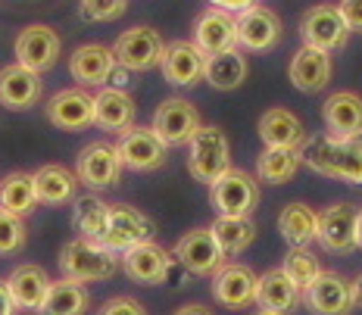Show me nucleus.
<instances>
[{
	"label": "nucleus",
	"mask_w": 362,
	"mask_h": 315,
	"mask_svg": "<svg viewBox=\"0 0 362 315\" xmlns=\"http://www.w3.org/2000/svg\"><path fill=\"white\" fill-rule=\"evenodd\" d=\"M300 160L325 178L362 184V141H334L328 134H309L300 144Z\"/></svg>",
	"instance_id": "obj_1"
},
{
	"label": "nucleus",
	"mask_w": 362,
	"mask_h": 315,
	"mask_svg": "<svg viewBox=\"0 0 362 315\" xmlns=\"http://www.w3.org/2000/svg\"><path fill=\"white\" fill-rule=\"evenodd\" d=\"M59 272H63V278L78 284L107 281L119 272V253H112L110 246L97 241H88V237H75L59 253Z\"/></svg>",
	"instance_id": "obj_2"
},
{
	"label": "nucleus",
	"mask_w": 362,
	"mask_h": 315,
	"mask_svg": "<svg viewBox=\"0 0 362 315\" xmlns=\"http://www.w3.org/2000/svg\"><path fill=\"white\" fill-rule=\"evenodd\" d=\"M231 169V147L222 129L200 125L197 134L187 141V172L194 182L213 184Z\"/></svg>",
	"instance_id": "obj_3"
},
{
	"label": "nucleus",
	"mask_w": 362,
	"mask_h": 315,
	"mask_svg": "<svg viewBox=\"0 0 362 315\" xmlns=\"http://www.w3.org/2000/svg\"><path fill=\"white\" fill-rule=\"evenodd\" d=\"M209 200L218 215L250 219V213L259 206V182L244 169H228L218 182L209 184Z\"/></svg>",
	"instance_id": "obj_4"
},
{
	"label": "nucleus",
	"mask_w": 362,
	"mask_h": 315,
	"mask_svg": "<svg viewBox=\"0 0 362 315\" xmlns=\"http://www.w3.org/2000/svg\"><path fill=\"white\" fill-rule=\"evenodd\" d=\"M112 57H116V66L125 72H147L153 66H160V59L165 54V41L156 28L147 25H134L122 32L112 44Z\"/></svg>",
	"instance_id": "obj_5"
},
{
	"label": "nucleus",
	"mask_w": 362,
	"mask_h": 315,
	"mask_svg": "<svg viewBox=\"0 0 362 315\" xmlns=\"http://www.w3.org/2000/svg\"><path fill=\"white\" fill-rule=\"evenodd\" d=\"M300 37H303V47H315L331 54V50L346 44L350 28H346V22L341 19L334 4H315L300 19Z\"/></svg>",
	"instance_id": "obj_6"
},
{
	"label": "nucleus",
	"mask_w": 362,
	"mask_h": 315,
	"mask_svg": "<svg viewBox=\"0 0 362 315\" xmlns=\"http://www.w3.org/2000/svg\"><path fill=\"white\" fill-rule=\"evenodd\" d=\"M200 129V112L191 100H181V97H169L163 100L153 112V125L150 131L163 141L165 147H181L197 134Z\"/></svg>",
	"instance_id": "obj_7"
},
{
	"label": "nucleus",
	"mask_w": 362,
	"mask_h": 315,
	"mask_svg": "<svg viewBox=\"0 0 362 315\" xmlns=\"http://www.w3.org/2000/svg\"><path fill=\"white\" fill-rule=\"evenodd\" d=\"M300 299L313 315H350L356 309L350 281L337 272H319V278L300 290Z\"/></svg>",
	"instance_id": "obj_8"
},
{
	"label": "nucleus",
	"mask_w": 362,
	"mask_h": 315,
	"mask_svg": "<svg viewBox=\"0 0 362 315\" xmlns=\"http://www.w3.org/2000/svg\"><path fill=\"white\" fill-rule=\"evenodd\" d=\"M153 241V222L147 219L141 209L116 203L110 206L107 215V231H103V246H110L112 253H125L138 244Z\"/></svg>",
	"instance_id": "obj_9"
},
{
	"label": "nucleus",
	"mask_w": 362,
	"mask_h": 315,
	"mask_svg": "<svg viewBox=\"0 0 362 315\" xmlns=\"http://www.w3.org/2000/svg\"><path fill=\"white\" fill-rule=\"evenodd\" d=\"M235 28H238V44L250 54H266V50H275L281 44L284 25L281 19L275 16L266 6H247L235 16Z\"/></svg>",
	"instance_id": "obj_10"
},
{
	"label": "nucleus",
	"mask_w": 362,
	"mask_h": 315,
	"mask_svg": "<svg viewBox=\"0 0 362 315\" xmlns=\"http://www.w3.org/2000/svg\"><path fill=\"white\" fill-rule=\"evenodd\" d=\"M59 50H63L59 35L50 25H41V22L37 25H25L16 37V63L35 75L54 69Z\"/></svg>",
	"instance_id": "obj_11"
},
{
	"label": "nucleus",
	"mask_w": 362,
	"mask_h": 315,
	"mask_svg": "<svg viewBox=\"0 0 362 315\" xmlns=\"http://www.w3.org/2000/svg\"><path fill=\"white\" fill-rule=\"evenodd\" d=\"M116 153H119V162H122V169L153 172V169H160L163 162H165V153H169V147H165L150 129L132 125L128 131L119 134Z\"/></svg>",
	"instance_id": "obj_12"
},
{
	"label": "nucleus",
	"mask_w": 362,
	"mask_h": 315,
	"mask_svg": "<svg viewBox=\"0 0 362 315\" xmlns=\"http://www.w3.org/2000/svg\"><path fill=\"white\" fill-rule=\"evenodd\" d=\"M172 259H178L191 275H216L225 266V253L218 250L209 228H191L178 237Z\"/></svg>",
	"instance_id": "obj_13"
},
{
	"label": "nucleus",
	"mask_w": 362,
	"mask_h": 315,
	"mask_svg": "<svg viewBox=\"0 0 362 315\" xmlns=\"http://www.w3.org/2000/svg\"><path fill=\"white\" fill-rule=\"evenodd\" d=\"M75 178L88 187H112L122 178V162H119L116 144H107V141H94L78 153L75 160Z\"/></svg>",
	"instance_id": "obj_14"
},
{
	"label": "nucleus",
	"mask_w": 362,
	"mask_h": 315,
	"mask_svg": "<svg viewBox=\"0 0 362 315\" xmlns=\"http://www.w3.org/2000/svg\"><path fill=\"white\" fill-rule=\"evenodd\" d=\"M356 219L359 206L353 203H334L325 213H319V231L315 241L325 246L328 253H353L359 246L356 241Z\"/></svg>",
	"instance_id": "obj_15"
},
{
	"label": "nucleus",
	"mask_w": 362,
	"mask_h": 315,
	"mask_svg": "<svg viewBox=\"0 0 362 315\" xmlns=\"http://www.w3.org/2000/svg\"><path fill=\"white\" fill-rule=\"evenodd\" d=\"M194 47L200 50L203 57H213V54H225V50H235L238 47V28H235V16L225 10H203L197 22H194Z\"/></svg>",
	"instance_id": "obj_16"
},
{
	"label": "nucleus",
	"mask_w": 362,
	"mask_h": 315,
	"mask_svg": "<svg viewBox=\"0 0 362 315\" xmlns=\"http://www.w3.org/2000/svg\"><path fill=\"white\" fill-rule=\"evenodd\" d=\"M325 134L334 141H362V97L353 91L331 94L322 107Z\"/></svg>",
	"instance_id": "obj_17"
},
{
	"label": "nucleus",
	"mask_w": 362,
	"mask_h": 315,
	"mask_svg": "<svg viewBox=\"0 0 362 315\" xmlns=\"http://www.w3.org/2000/svg\"><path fill=\"white\" fill-rule=\"evenodd\" d=\"M47 122L59 131H81L94 125V97L81 88H66L50 97L47 103Z\"/></svg>",
	"instance_id": "obj_18"
},
{
	"label": "nucleus",
	"mask_w": 362,
	"mask_h": 315,
	"mask_svg": "<svg viewBox=\"0 0 362 315\" xmlns=\"http://www.w3.org/2000/svg\"><path fill=\"white\" fill-rule=\"evenodd\" d=\"M172 262H175L172 253L165 250V246L153 244V241L138 244V246H132V250L122 253L125 275L138 284H163L172 272Z\"/></svg>",
	"instance_id": "obj_19"
},
{
	"label": "nucleus",
	"mask_w": 362,
	"mask_h": 315,
	"mask_svg": "<svg viewBox=\"0 0 362 315\" xmlns=\"http://www.w3.org/2000/svg\"><path fill=\"white\" fill-rule=\"evenodd\" d=\"M213 297L225 309H244V306H250L256 297V272L250 266H240V262L222 266L213 275Z\"/></svg>",
	"instance_id": "obj_20"
},
{
	"label": "nucleus",
	"mask_w": 362,
	"mask_h": 315,
	"mask_svg": "<svg viewBox=\"0 0 362 315\" xmlns=\"http://www.w3.org/2000/svg\"><path fill=\"white\" fill-rule=\"evenodd\" d=\"M203 63H206V57H203L191 41H172V44H165L160 69L169 85L191 88V85H197V81H203Z\"/></svg>",
	"instance_id": "obj_21"
},
{
	"label": "nucleus",
	"mask_w": 362,
	"mask_h": 315,
	"mask_svg": "<svg viewBox=\"0 0 362 315\" xmlns=\"http://www.w3.org/2000/svg\"><path fill=\"white\" fill-rule=\"evenodd\" d=\"M69 72L81 88H100L116 72V57L103 44H81L69 59Z\"/></svg>",
	"instance_id": "obj_22"
},
{
	"label": "nucleus",
	"mask_w": 362,
	"mask_h": 315,
	"mask_svg": "<svg viewBox=\"0 0 362 315\" xmlns=\"http://www.w3.org/2000/svg\"><path fill=\"white\" fill-rule=\"evenodd\" d=\"M41 75L22 69L19 63L0 69V107L6 109H28L41 100Z\"/></svg>",
	"instance_id": "obj_23"
},
{
	"label": "nucleus",
	"mask_w": 362,
	"mask_h": 315,
	"mask_svg": "<svg viewBox=\"0 0 362 315\" xmlns=\"http://www.w3.org/2000/svg\"><path fill=\"white\" fill-rule=\"evenodd\" d=\"M291 85L303 94H315L331 81V54L315 47H300L291 59Z\"/></svg>",
	"instance_id": "obj_24"
},
{
	"label": "nucleus",
	"mask_w": 362,
	"mask_h": 315,
	"mask_svg": "<svg viewBox=\"0 0 362 315\" xmlns=\"http://www.w3.org/2000/svg\"><path fill=\"white\" fill-rule=\"evenodd\" d=\"M4 284H6V290H10L16 309L37 312V309H41V303H44V297H47L50 278H47V272H44L41 266H32V262H25V266L13 268L10 278H6Z\"/></svg>",
	"instance_id": "obj_25"
},
{
	"label": "nucleus",
	"mask_w": 362,
	"mask_h": 315,
	"mask_svg": "<svg viewBox=\"0 0 362 315\" xmlns=\"http://www.w3.org/2000/svg\"><path fill=\"white\" fill-rule=\"evenodd\" d=\"M253 303H259V309H266V312L288 315L291 309H297V303H300V287L281 272V268H269L266 275L256 278Z\"/></svg>",
	"instance_id": "obj_26"
},
{
	"label": "nucleus",
	"mask_w": 362,
	"mask_h": 315,
	"mask_svg": "<svg viewBox=\"0 0 362 315\" xmlns=\"http://www.w3.org/2000/svg\"><path fill=\"white\" fill-rule=\"evenodd\" d=\"M94 125L103 131H128L134 125V100L119 88H100L94 97Z\"/></svg>",
	"instance_id": "obj_27"
},
{
	"label": "nucleus",
	"mask_w": 362,
	"mask_h": 315,
	"mask_svg": "<svg viewBox=\"0 0 362 315\" xmlns=\"http://www.w3.org/2000/svg\"><path fill=\"white\" fill-rule=\"evenodd\" d=\"M259 138L266 147H300L306 141L303 122L284 107H272L259 116Z\"/></svg>",
	"instance_id": "obj_28"
},
{
	"label": "nucleus",
	"mask_w": 362,
	"mask_h": 315,
	"mask_svg": "<svg viewBox=\"0 0 362 315\" xmlns=\"http://www.w3.org/2000/svg\"><path fill=\"white\" fill-rule=\"evenodd\" d=\"M35 194H37V203H47V206H63L75 200V187H78V178L75 172H69L66 166H41L35 172Z\"/></svg>",
	"instance_id": "obj_29"
},
{
	"label": "nucleus",
	"mask_w": 362,
	"mask_h": 315,
	"mask_svg": "<svg viewBox=\"0 0 362 315\" xmlns=\"http://www.w3.org/2000/svg\"><path fill=\"white\" fill-rule=\"evenodd\" d=\"M278 231L291 244V250H309L319 231V213L306 203H291L278 215Z\"/></svg>",
	"instance_id": "obj_30"
},
{
	"label": "nucleus",
	"mask_w": 362,
	"mask_h": 315,
	"mask_svg": "<svg viewBox=\"0 0 362 315\" xmlns=\"http://www.w3.org/2000/svg\"><path fill=\"white\" fill-rule=\"evenodd\" d=\"M247 59L235 50H225V54H213L203 63V81H209V88L216 91H235L247 81Z\"/></svg>",
	"instance_id": "obj_31"
},
{
	"label": "nucleus",
	"mask_w": 362,
	"mask_h": 315,
	"mask_svg": "<svg viewBox=\"0 0 362 315\" xmlns=\"http://www.w3.org/2000/svg\"><path fill=\"white\" fill-rule=\"evenodd\" d=\"M88 303H90V297H88L85 284L63 278V281H50L47 297H44L37 312L41 315H85Z\"/></svg>",
	"instance_id": "obj_32"
},
{
	"label": "nucleus",
	"mask_w": 362,
	"mask_h": 315,
	"mask_svg": "<svg viewBox=\"0 0 362 315\" xmlns=\"http://www.w3.org/2000/svg\"><path fill=\"white\" fill-rule=\"evenodd\" d=\"M300 166H303L300 147H266L256 160V175H259V182L284 184L297 175Z\"/></svg>",
	"instance_id": "obj_33"
},
{
	"label": "nucleus",
	"mask_w": 362,
	"mask_h": 315,
	"mask_svg": "<svg viewBox=\"0 0 362 315\" xmlns=\"http://www.w3.org/2000/svg\"><path fill=\"white\" fill-rule=\"evenodd\" d=\"M37 206V194H35V178L28 172H10L0 182V209L16 219H25L28 213Z\"/></svg>",
	"instance_id": "obj_34"
},
{
	"label": "nucleus",
	"mask_w": 362,
	"mask_h": 315,
	"mask_svg": "<svg viewBox=\"0 0 362 315\" xmlns=\"http://www.w3.org/2000/svg\"><path fill=\"white\" fill-rule=\"evenodd\" d=\"M72 225L81 237L88 241H103V231H107V215H110V206L103 203L100 197L94 194H85V197H75L72 200Z\"/></svg>",
	"instance_id": "obj_35"
},
{
	"label": "nucleus",
	"mask_w": 362,
	"mask_h": 315,
	"mask_svg": "<svg viewBox=\"0 0 362 315\" xmlns=\"http://www.w3.org/2000/svg\"><path fill=\"white\" fill-rule=\"evenodd\" d=\"M209 231H213L218 250H222L225 256H238V253H244L256 237L253 219H228V215H218V219L209 225Z\"/></svg>",
	"instance_id": "obj_36"
},
{
	"label": "nucleus",
	"mask_w": 362,
	"mask_h": 315,
	"mask_svg": "<svg viewBox=\"0 0 362 315\" xmlns=\"http://www.w3.org/2000/svg\"><path fill=\"white\" fill-rule=\"evenodd\" d=\"M281 272L288 275V278L297 284L300 290L306 287V284H313L315 278H319V259L313 256L309 250H291L288 256H284V266H281Z\"/></svg>",
	"instance_id": "obj_37"
},
{
	"label": "nucleus",
	"mask_w": 362,
	"mask_h": 315,
	"mask_svg": "<svg viewBox=\"0 0 362 315\" xmlns=\"http://www.w3.org/2000/svg\"><path fill=\"white\" fill-rule=\"evenodd\" d=\"M25 241H28L25 222L0 209V256H13V253H19L22 246H25Z\"/></svg>",
	"instance_id": "obj_38"
},
{
	"label": "nucleus",
	"mask_w": 362,
	"mask_h": 315,
	"mask_svg": "<svg viewBox=\"0 0 362 315\" xmlns=\"http://www.w3.org/2000/svg\"><path fill=\"white\" fill-rule=\"evenodd\" d=\"M128 10V0H81V16L88 22H112Z\"/></svg>",
	"instance_id": "obj_39"
},
{
	"label": "nucleus",
	"mask_w": 362,
	"mask_h": 315,
	"mask_svg": "<svg viewBox=\"0 0 362 315\" xmlns=\"http://www.w3.org/2000/svg\"><path fill=\"white\" fill-rule=\"evenodd\" d=\"M97 315H147V309L134 297H112L100 306Z\"/></svg>",
	"instance_id": "obj_40"
},
{
	"label": "nucleus",
	"mask_w": 362,
	"mask_h": 315,
	"mask_svg": "<svg viewBox=\"0 0 362 315\" xmlns=\"http://www.w3.org/2000/svg\"><path fill=\"white\" fill-rule=\"evenodd\" d=\"M337 13H341V19L346 22L350 32L362 35V0H341V4H337Z\"/></svg>",
	"instance_id": "obj_41"
},
{
	"label": "nucleus",
	"mask_w": 362,
	"mask_h": 315,
	"mask_svg": "<svg viewBox=\"0 0 362 315\" xmlns=\"http://www.w3.org/2000/svg\"><path fill=\"white\" fill-rule=\"evenodd\" d=\"M209 4L225 13H240V10H247V6H253L256 0H209Z\"/></svg>",
	"instance_id": "obj_42"
},
{
	"label": "nucleus",
	"mask_w": 362,
	"mask_h": 315,
	"mask_svg": "<svg viewBox=\"0 0 362 315\" xmlns=\"http://www.w3.org/2000/svg\"><path fill=\"white\" fill-rule=\"evenodd\" d=\"M0 315H19L16 303H13V297H10V290H6L4 281H0Z\"/></svg>",
	"instance_id": "obj_43"
},
{
	"label": "nucleus",
	"mask_w": 362,
	"mask_h": 315,
	"mask_svg": "<svg viewBox=\"0 0 362 315\" xmlns=\"http://www.w3.org/2000/svg\"><path fill=\"white\" fill-rule=\"evenodd\" d=\"M172 315H213L206 309V306H200V303H187V306H181V309H175Z\"/></svg>",
	"instance_id": "obj_44"
},
{
	"label": "nucleus",
	"mask_w": 362,
	"mask_h": 315,
	"mask_svg": "<svg viewBox=\"0 0 362 315\" xmlns=\"http://www.w3.org/2000/svg\"><path fill=\"white\" fill-rule=\"evenodd\" d=\"M350 287H353V306H359L362 309V275L356 281H350Z\"/></svg>",
	"instance_id": "obj_45"
},
{
	"label": "nucleus",
	"mask_w": 362,
	"mask_h": 315,
	"mask_svg": "<svg viewBox=\"0 0 362 315\" xmlns=\"http://www.w3.org/2000/svg\"><path fill=\"white\" fill-rule=\"evenodd\" d=\"M356 241L362 246V209H359V219H356Z\"/></svg>",
	"instance_id": "obj_46"
},
{
	"label": "nucleus",
	"mask_w": 362,
	"mask_h": 315,
	"mask_svg": "<svg viewBox=\"0 0 362 315\" xmlns=\"http://www.w3.org/2000/svg\"><path fill=\"white\" fill-rule=\"evenodd\" d=\"M256 315H278V312H266V309H259V312H256Z\"/></svg>",
	"instance_id": "obj_47"
}]
</instances>
